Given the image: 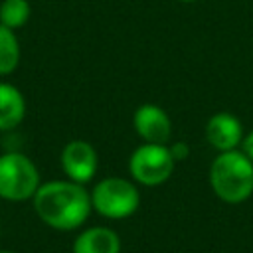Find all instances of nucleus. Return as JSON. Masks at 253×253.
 <instances>
[{"label": "nucleus", "instance_id": "f257e3e1", "mask_svg": "<svg viewBox=\"0 0 253 253\" xmlns=\"http://www.w3.org/2000/svg\"><path fill=\"white\" fill-rule=\"evenodd\" d=\"M38 217L59 231H71L83 225L93 210L91 194L73 180H51L40 184L32 198Z\"/></svg>", "mask_w": 253, "mask_h": 253}, {"label": "nucleus", "instance_id": "f03ea898", "mask_svg": "<svg viewBox=\"0 0 253 253\" xmlns=\"http://www.w3.org/2000/svg\"><path fill=\"white\" fill-rule=\"evenodd\" d=\"M213 194L225 204H243L253 194V162L241 150L219 152L210 166Z\"/></svg>", "mask_w": 253, "mask_h": 253}, {"label": "nucleus", "instance_id": "7ed1b4c3", "mask_svg": "<svg viewBox=\"0 0 253 253\" xmlns=\"http://www.w3.org/2000/svg\"><path fill=\"white\" fill-rule=\"evenodd\" d=\"M91 206L99 215L107 219H125L138 210L140 192L136 184L126 178H103L91 192Z\"/></svg>", "mask_w": 253, "mask_h": 253}, {"label": "nucleus", "instance_id": "20e7f679", "mask_svg": "<svg viewBox=\"0 0 253 253\" xmlns=\"http://www.w3.org/2000/svg\"><path fill=\"white\" fill-rule=\"evenodd\" d=\"M40 188V172L36 164L22 152H6L0 156V198L8 202L32 200Z\"/></svg>", "mask_w": 253, "mask_h": 253}, {"label": "nucleus", "instance_id": "39448f33", "mask_svg": "<svg viewBox=\"0 0 253 253\" xmlns=\"http://www.w3.org/2000/svg\"><path fill=\"white\" fill-rule=\"evenodd\" d=\"M176 160L170 154L166 144H152L144 142L134 148L128 158V170L136 184L154 188L164 184L174 172Z\"/></svg>", "mask_w": 253, "mask_h": 253}, {"label": "nucleus", "instance_id": "423d86ee", "mask_svg": "<svg viewBox=\"0 0 253 253\" xmlns=\"http://www.w3.org/2000/svg\"><path fill=\"white\" fill-rule=\"evenodd\" d=\"M97 150L85 140H71L61 150V168L65 176L77 184H87L97 172Z\"/></svg>", "mask_w": 253, "mask_h": 253}, {"label": "nucleus", "instance_id": "0eeeda50", "mask_svg": "<svg viewBox=\"0 0 253 253\" xmlns=\"http://www.w3.org/2000/svg\"><path fill=\"white\" fill-rule=\"evenodd\" d=\"M132 125L136 134L144 142L152 144H166L172 134V121L164 109L152 103H144L134 111Z\"/></svg>", "mask_w": 253, "mask_h": 253}, {"label": "nucleus", "instance_id": "6e6552de", "mask_svg": "<svg viewBox=\"0 0 253 253\" xmlns=\"http://www.w3.org/2000/svg\"><path fill=\"white\" fill-rule=\"evenodd\" d=\"M206 140L217 152L235 150L243 140V126L231 113H215L206 123Z\"/></svg>", "mask_w": 253, "mask_h": 253}, {"label": "nucleus", "instance_id": "1a4fd4ad", "mask_svg": "<svg viewBox=\"0 0 253 253\" xmlns=\"http://www.w3.org/2000/svg\"><path fill=\"white\" fill-rule=\"evenodd\" d=\"M73 253H121V237L111 227H89L75 237Z\"/></svg>", "mask_w": 253, "mask_h": 253}, {"label": "nucleus", "instance_id": "9d476101", "mask_svg": "<svg viewBox=\"0 0 253 253\" xmlns=\"http://www.w3.org/2000/svg\"><path fill=\"white\" fill-rule=\"evenodd\" d=\"M26 99L18 87L0 83V130H10L24 121Z\"/></svg>", "mask_w": 253, "mask_h": 253}, {"label": "nucleus", "instance_id": "9b49d317", "mask_svg": "<svg viewBox=\"0 0 253 253\" xmlns=\"http://www.w3.org/2000/svg\"><path fill=\"white\" fill-rule=\"evenodd\" d=\"M20 63V43L14 30L0 24V75H10Z\"/></svg>", "mask_w": 253, "mask_h": 253}, {"label": "nucleus", "instance_id": "f8f14e48", "mask_svg": "<svg viewBox=\"0 0 253 253\" xmlns=\"http://www.w3.org/2000/svg\"><path fill=\"white\" fill-rule=\"evenodd\" d=\"M30 12L32 8L28 0H4L0 4V24L10 30H18L28 22Z\"/></svg>", "mask_w": 253, "mask_h": 253}, {"label": "nucleus", "instance_id": "ddd939ff", "mask_svg": "<svg viewBox=\"0 0 253 253\" xmlns=\"http://www.w3.org/2000/svg\"><path fill=\"white\" fill-rule=\"evenodd\" d=\"M170 148V154H172V158L176 160V162H180V160H186L188 156H190V146L184 142V140H176L172 146H168Z\"/></svg>", "mask_w": 253, "mask_h": 253}, {"label": "nucleus", "instance_id": "4468645a", "mask_svg": "<svg viewBox=\"0 0 253 253\" xmlns=\"http://www.w3.org/2000/svg\"><path fill=\"white\" fill-rule=\"evenodd\" d=\"M241 146H243V152H245V154L249 156V160L253 162V130H249V132L243 136Z\"/></svg>", "mask_w": 253, "mask_h": 253}, {"label": "nucleus", "instance_id": "2eb2a0df", "mask_svg": "<svg viewBox=\"0 0 253 253\" xmlns=\"http://www.w3.org/2000/svg\"><path fill=\"white\" fill-rule=\"evenodd\" d=\"M180 2H196V0H180Z\"/></svg>", "mask_w": 253, "mask_h": 253}, {"label": "nucleus", "instance_id": "dca6fc26", "mask_svg": "<svg viewBox=\"0 0 253 253\" xmlns=\"http://www.w3.org/2000/svg\"><path fill=\"white\" fill-rule=\"evenodd\" d=\"M0 253H14V251H0Z\"/></svg>", "mask_w": 253, "mask_h": 253}]
</instances>
